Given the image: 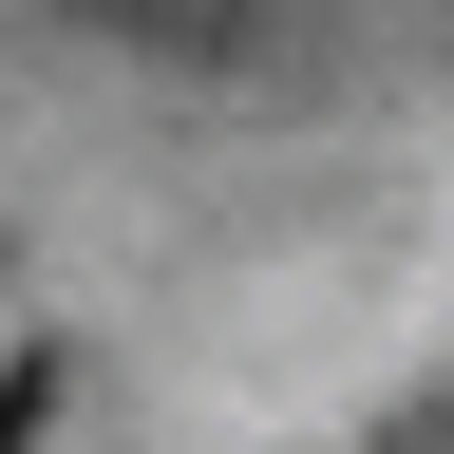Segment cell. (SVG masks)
Instances as JSON below:
<instances>
[{"label":"cell","mask_w":454,"mask_h":454,"mask_svg":"<svg viewBox=\"0 0 454 454\" xmlns=\"http://www.w3.org/2000/svg\"><path fill=\"white\" fill-rule=\"evenodd\" d=\"M76 38H133V57H265L284 0H57Z\"/></svg>","instance_id":"1"},{"label":"cell","mask_w":454,"mask_h":454,"mask_svg":"<svg viewBox=\"0 0 454 454\" xmlns=\"http://www.w3.org/2000/svg\"><path fill=\"white\" fill-rule=\"evenodd\" d=\"M57 435V360H0V454H38Z\"/></svg>","instance_id":"2"}]
</instances>
